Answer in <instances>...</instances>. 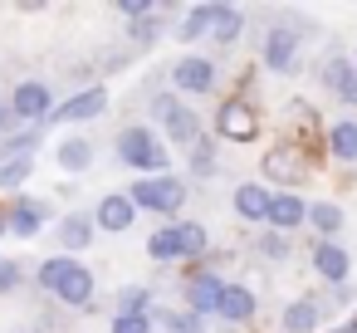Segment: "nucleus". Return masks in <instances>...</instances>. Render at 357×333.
I'll return each instance as SVG.
<instances>
[{
	"instance_id": "4",
	"label": "nucleus",
	"mask_w": 357,
	"mask_h": 333,
	"mask_svg": "<svg viewBox=\"0 0 357 333\" xmlns=\"http://www.w3.org/2000/svg\"><path fill=\"white\" fill-rule=\"evenodd\" d=\"M186 182L176 177V172H162V177H137L132 186H128V201L137 206V211H152V216H176L181 206H186Z\"/></svg>"
},
{
	"instance_id": "17",
	"label": "nucleus",
	"mask_w": 357,
	"mask_h": 333,
	"mask_svg": "<svg viewBox=\"0 0 357 333\" xmlns=\"http://www.w3.org/2000/svg\"><path fill=\"white\" fill-rule=\"evenodd\" d=\"M303 221H308V201H303L298 191H274V196H269V216H264L269 230L289 235V230H298Z\"/></svg>"
},
{
	"instance_id": "34",
	"label": "nucleus",
	"mask_w": 357,
	"mask_h": 333,
	"mask_svg": "<svg viewBox=\"0 0 357 333\" xmlns=\"http://www.w3.org/2000/svg\"><path fill=\"white\" fill-rule=\"evenodd\" d=\"M215 167H220V162H215V142H211V138L196 142V147H191V172H196V177H215Z\"/></svg>"
},
{
	"instance_id": "3",
	"label": "nucleus",
	"mask_w": 357,
	"mask_h": 333,
	"mask_svg": "<svg viewBox=\"0 0 357 333\" xmlns=\"http://www.w3.org/2000/svg\"><path fill=\"white\" fill-rule=\"evenodd\" d=\"M206 250H211V235H206V225H196V221H167L162 230L147 235V255H152L157 265L206 260Z\"/></svg>"
},
{
	"instance_id": "39",
	"label": "nucleus",
	"mask_w": 357,
	"mask_h": 333,
	"mask_svg": "<svg viewBox=\"0 0 357 333\" xmlns=\"http://www.w3.org/2000/svg\"><path fill=\"white\" fill-rule=\"evenodd\" d=\"M0 235H6V206H0Z\"/></svg>"
},
{
	"instance_id": "13",
	"label": "nucleus",
	"mask_w": 357,
	"mask_h": 333,
	"mask_svg": "<svg viewBox=\"0 0 357 333\" xmlns=\"http://www.w3.org/2000/svg\"><path fill=\"white\" fill-rule=\"evenodd\" d=\"M220 289H225V279H220L215 269H191L186 284H181V294H186V313L211 318V313L220 309Z\"/></svg>"
},
{
	"instance_id": "19",
	"label": "nucleus",
	"mask_w": 357,
	"mask_h": 333,
	"mask_svg": "<svg viewBox=\"0 0 357 333\" xmlns=\"http://www.w3.org/2000/svg\"><path fill=\"white\" fill-rule=\"evenodd\" d=\"M40 142H45V128L40 123H10L6 128V138H0V162H35V152H40Z\"/></svg>"
},
{
	"instance_id": "23",
	"label": "nucleus",
	"mask_w": 357,
	"mask_h": 333,
	"mask_svg": "<svg viewBox=\"0 0 357 333\" xmlns=\"http://www.w3.org/2000/svg\"><path fill=\"white\" fill-rule=\"evenodd\" d=\"M206 35H211L215 45H235V40L245 35V15H240L235 6H225V0H211V25H206Z\"/></svg>"
},
{
	"instance_id": "27",
	"label": "nucleus",
	"mask_w": 357,
	"mask_h": 333,
	"mask_svg": "<svg viewBox=\"0 0 357 333\" xmlns=\"http://www.w3.org/2000/svg\"><path fill=\"white\" fill-rule=\"evenodd\" d=\"M152 323L157 328H167V333H206V318H196V313H186V309H152Z\"/></svg>"
},
{
	"instance_id": "16",
	"label": "nucleus",
	"mask_w": 357,
	"mask_h": 333,
	"mask_svg": "<svg viewBox=\"0 0 357 333\" xmlns=\"http://www.w3.org/2000/svg\"><path fill=\"white\" fill-rule=\"evenodd\" d=\"M137 221V206L128 201V191H108L98 206H93V230H108V235H128Z\"/></svg>"
},
{
	"instance_id": "33",
	"label": "nucleus",
	"mask_w": 357,
	"mask_h": 333,
	"mask_svg": "<svg viewBox=\"0 0 357 333\" xmlns=\"http://www.w3.org/2000/svg\"><path fill=\"white\" fill-rule=\"evenodd\" d=\"M113 10L128 20V25H137V20H147V15H157L162 6H157V0H113Z\"/></svg>"
},
{
	"instance_id": "14",
	"label": "nucleus",
	"mask_w": 357,
	"mask_h": 333,
	"mask_svg": "<svg viewBox=\"0 0 357 333\" xmlns=\"http://www.w3.org/2000/svg\"><path fill=\"white\" fill-rule=\"evenodd\" d=\"M323 323H328V299H318V294H298L279 313V333H318Z\"/></svg>"
},
{
	"instance_id": "18",
	"label": "nucleus",
	"mask_w": 357,
	"mask_h": 333,
	"mask_svg": "<svg viewBox=\"0 0 357 333\" xmlns=\"http://www.w3.org/2000/svg\"><path fill=\"white\" fill-rule=\"evenodd\" d=\"M347 269H352V255L337 245V240H313V274L323 284H347Z\"/></svg>"
},
{
	"instance_id": "2",
	"label": "nucleus",
	"mask_w": 357,
	"mask_h": 333,
	"mask_svg": "<svg viewBox=\"0 0 357 333\" xmlns=\"http://www.w3.org/2000/svg\"><path fill=\"white\" fill-rule=\"evenodd\" d=\"M118 162L132 167V172H142V177H162V172H172V167H167L172 152H167L162 133L147 128V123H128V128L118 133Z\"/></svg>"
},
{
	"instance_id": "31",
	"label": "nucleus",
	"mask_w": 357,
	"mask_h": 333,
	"mask_svg": "<svg viewBox=\"0 0 357 333\" xmlns=\"http://www.w3.org/2000/svg\"><path fill=\"white\" fill-rule=\"evenodd\" d=\"M108 333H157V323H152V313H113Z\"/></svg>"
},
{
	"instance_id": "30",
	"label": "nucleus",
	"mask_w": 357,
	"mask_h": 333,
	"mask_svg": "<svg viewBox=\"0 0 357 333\" xmlns=\"http://www.w3.org/2000/svg\"><path fill=\"white\" fill-rule=\"evenodd\" d=\"M162 30H167V15L157 10V15H147V20H137V25H128V40H132V45H152Z\"/></svg>"
},
{
	"instance_id": "32",
	"label": "nucleus",
	"mask_w": 357,
	"mask_h": 333,
	"mask_svg": "<svg viewBox=\"0 0 357 333\" xmlns=\"http://www.w3.org/2000/svg\"><path fill=\"white\" fill-rule=\"evenodd\" d=\"M35 162H0V191H20L30 182Z\"/></svg>"
},
{
	"instance_id": "15",
	"label": "nucleus",
	"mask_w": 357,
	"mask_h": 333,
	"mask_svg": "<svg viewBox=\"0 0 357 333\" xmlns=\"http://www.w3.org/2000/svg\"><path fill=\"white\" fill-rule=\"evenodd\" d=\"M103 108H108V89H103V84H89L84 94L54 103L50 123H93V118H103Z\"/></svg>"
},
{
	"instance_id": "40",
	"label": "nucleus",
	"mask_w": 357,
	"mask_h": 333,
	"mask_svg": "<svg viewBox=\"0 0 357 333\" xmlns=\"http://www.w3.org/2000/svg\"><path fill=\"white\" fill-rule=\"evenodd\" d=\"M352 323H357V313H352Z\"/></svg>"
},
{
	"instance_id": "38",
	"label": "nucleus",
	"mask_w": 357,
	"mask_h": 333,
	"mask_svg": "<svg viewBox=\"0 0 357 333\" xmlns=\"http://www.w3.org/2000/svg\"><path fill=\"white\" fill-rule=\"evenodd\" d=\"M333 333H357V323H352V318H347V323H337V328H333Z\"/></svg>"
},
{
	"instance_id": "24",
	"label": "nucleus",
	"mask_w": 357,
	"mask_h": 333,
	"mask_svg": "<svg viewBox=\"0 0 357 333\" xmlns=\"http://www.w3.org/2000/svg\"><path fill=\"white\" fill-rule=\"evenodd\" d=\"M328 157L342 162V167L357 162V118H337V123L328 128Z\"/></svg>"
},
{
	"instance_id": "9",
	"label": "nucleus",
	"mask_w": 357,
	"mask_h": 333,
	"mask_svg": "<svg viewBox=\"0 0 357 333\" xmlns=\"http://www.w3.org/2000/svg\"><path fill=\"white\" fill-rule=\"evenodd\" d=\"M50 201H40V196H10V206H6V235H20V240H35L45 225H50Z\"/></svg>"
},
{
	"instance_id": "6",
	"label": "nucleus",
	"mask_w": 357,
	"mask_h": 333,
	"mask_svg": "<svg viewBox=\"0 0 357 333\" xmlns=\"http://www.w3.org/2000/svg\"><path fill=\"white\" fill-rule=\"evenodd\" d=\"M259 172H264V182H274L279 191H294V186H303L308 177H313V162H308V152L298 147V142H274L264 157H259Z\"/></svg>"
},
{
	"instance_id": "7",
	"label": "nucleus",
	"mask_w": 357,
	"mask_h": 333,
	"mask_svg": "<svg viewBox=\"0 0 357 333\" xmlns=\"http://www.w3.org/2000/svg\"><path fill=\"white\" fill-rule=\"evenodd\" d=\"M215 84H220V69L206 54H181L172 64V94H181V98H206V94H215Z\"/></svg>"
},
{
	"instance_id": "5",
	"label": "nucleus",
	"mask_w": 357,
	"mask_h": 333,
	"mask_svg": "<svg viewBox=\"0 0 357 333\" xmlns=\"http://www.w3.org/2000/svg\"><path fill=\"white\" fill-rule=\"evenodd\" d=\"M152 118H157V128L167 133L172 147H196L201 142V113L181 94H157L152 98Z\"/></svg>"
},
{
	"instance_id": "1",
	"label": "nucleus",
	"mask_w": 357,
	"mask_h": 333,
	"mask_svg": "<svg viewBox=\"0 0 357 333\" xmlns=\"http://www.w3.org/2000/svg\"><path fill=\"white\" fill-rule=\"evenodd\" d=\"M35 284L45 294H54L64 309H89L93 304V269L84 260H69V255H50L40 269H35Z\"/></svg>"
},
{
	"instance_id": "8",
	"label": "nucleus",
	"mask_w": 357,
	"mask_h": 333,
	"mask_svg": "<svg viewBox=\"0 0 357 333\" xmlns=\"http://www.w3.org/2000/svg\"><path fill=\"white\" fill-rule=\"evenodd\" d=\"M6 108H10V123H25V128L40 123V128H45L50 113H54V94H50L45 79H20V84L10 89V103H6Z\"/></svg>"
},
{
	"instance_id": "12",
	"label": "nucleus",
	"mask_w": 357,
	"mask_h": 333,
	"mask_svg": "<svg viewBox=\"0 0 357 333\" xmlns=\"http://www.w3.org/2000/svg\"><path fill=\"white\" fill-rule=\"evenodd\" d=\"M298 45H303V35L294 30V25H274L269 35H264V69L269 74H294L298 69Z\"/></svg>"
},
{
	"instance_id": "20",
	"label": "nucleus",
	"mask_w": 357,
	"mask_h": 333,
	"mask_svg": "<svg viewBox=\"0 0 357 333\" xmlns=\"http://www.w3.org/2000/svg\"><path fill=\"white\" fill-rule=\"evenodd\" d=\"M93 235H98V230H93V216H89V211H69V216H59V225H54V240H59V250H64L69 260H74L79 250H89Z\"/></svg>"
},
{
	"instance_id": "10",
	"label": "nucleus",
	"mask_w": 357,
	"mask_h": 333,
	"mask_svg": "<svg viewBox=\"0 0 357 333\" xmlns=\"http://www.w3.org/2000/svg\"><path fill=\"white\" fill-rule=\"evenodd\" d=\"M215 133H220L225 142H255V138H259V113H255V103L225 98V103L215 108Z\"/></svg>"
},
{
	"instance_id": "37",
	"label": "nucleus",
	"mask_w": 357,
	"mask_h": 333,
	"mask_svg": "<svg viewBox=\"0 0 357 333\" xmlns=\"http://www.w3.org/2000/svg\"><path fill=\"white\" fill-rule=\"evenodd\" d=\"M10 128V108H6V98H0V133Z\"/></svg>"
},
{
	"instance_id": "29",
	"label": "nucleus",
	"mask_w": 357,
	"mask_h": 333,
	"mask_svg": "<svg viewBox=\"0 0 357 333\" xmlns=\"http://www.w3.org/2000/svg\"><path fill=\"white\" fill-rule=\"evenodd\" d=\"M206 25H211V6H191L186 15H181V25H176V40H206Z\"/></svg>"
},
{
	"instance_id": "36",
	"label": "nucleus",
	"mask_w": 357,
	"mask_h": 333,
	"mask_svg": "<svg viewBox=\"0 0 357 333\" xmlns=\"http://www.w3.org/2000/svg\"><path fill=\"white\" fill-rule=\"evenodd\" d=\"M25 284V265L20 260H0V294H15Z\"/></svg>"
},
{
	"instance_id": "22",
	"label": "nucleus",
	"mask_w": 357,
	"mask_h": 333,
	"mask_svg": "<svg viewBox=\"0 0 357 333\" xmlns=\"http://www.w3.org/2000/svg\"><path fill=\"white\" fill-rule=\"evenodd\" d=\"M269 186L264 182H240L235 186V196H230V206H235V216L240 221H250V225H264V216H269Z\"/></svg>"
},
{
	"instance_id": "25",
	"label": "nucleus",
	"mask_w": 357,
	"mask_h": 333,
	"mask_svg": "<svg viewBox=\"0 0 357 333\" xmlns=\"http://www.w3.org/2000/svg\"><path fill=\"white\" fill-rule=\"evenodd\" d=\"M342 221H347V216H342V206H337V201H313L303 225H313V235H318V240H337Z\"/></svg>"
},
{
	"instance_id": "11",
	"label": "nucleus",
	"mask_w": 357,
	"mask_h": 333,
	"mask_svg": "<svg viewBox=\"0 0 357 333\" xmlns=\"http://www.w3.org/2000/svg\"><path fill=\"white\" fill-rule=\"evenodd\" d=\"M313 79L323 84V94H333V98L347 103V108H357V69H352L347 54H323Z\"/></svg>"
},
{
	"instance_id": "26",
	"label": "nucleus",
	"mask_w": 357,
	"mask_h": 333,
	"mask_svg": "<svg viewBox=\"0 0 357 333\" xmlns=\"http://www.w3.org/2000/svg\"><path fill=\"white\" fill-rule=\"evenodd\" d=\"M54 162H59L69 177H74V172H89V167H93V142H89V138H64L59 152H54Z\"/></svg>"
},
{
	"instance_id": "28",
	"label": "nucleus",
	"mask_w": 357,
	"mask_h": 333,
	"mask_svg": "<svg viewBox=\"0 0 357 333\" xmlns=\"http://www.w3.org/2000/svg\"><path fill=\"white\" fill-rule=\"evenodd\" d=\"M152 309H157V299H152L147 284H123L118 289V313H152Z\"/></svg>"
},
{
	"instance_id": "21",
	"label": "nucleus",
	"mask_w": 357,
	"mask_h": 333,
	"mask_svg": "<svg viewBox=\"0 0 357 333\" xmlns=\"http://www.w3.org/2000/svg\"><path fill=\"white\" fill-rule=\"evenodd\" d=\"M255 313H259V299H255V289L250 284H225L220 289V309H215V318H225V323H255Z\"/></svg>"
},
{
	"instance_id": "35",
	"label": "nucleus",
	"mask_w": 357,
	"mask_h": 333,
	"mask_svg": "<svg viewBox=\"0 0 357 333\" xmlns=\"http://www.w3.org/2000/svg\"><path fill=\"white\" fill-rule=\"evenodd\" d=\"M259 255L284 265V260H289V235H279V230H264V235H259Z\"/></svg>"
}]
</instances>
